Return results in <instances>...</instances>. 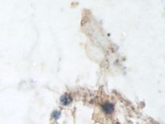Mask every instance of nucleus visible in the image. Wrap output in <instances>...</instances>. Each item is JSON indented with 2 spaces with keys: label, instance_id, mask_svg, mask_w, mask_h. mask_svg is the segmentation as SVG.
Wrapping results in <instances>:
<instances>
[{
  "label": "nucleus",
  "instance_id": "f03ea898",
  "mask_svg": "<svg viewBox=\"0 0 165 124\" xmlns=\"http://www.w3.org/2000/svg\"><path fill=\"white\" fill-rule=\"evenodd\" d=\"M60 102H61L63 106H67V105L70 104V103L72 102V99H71V97L69 95L66 94L62 97L61 99H60Z\"/></svg>",
  "mask_w": 165,
  "mask_h": 124
},
{
  "label": "nucleus",
  "instance_id": "7ed1b4c3",
  "mask_svg": "<svg viewBox=\"0 0 165 124\" xmlns=\"http://www.w3.org/2000/svg\"><path fill=\"white\" fill-rule=\"evenodd\" d=\"M52 116H53V117L54 119H58L60 117V112H59V111L56 110L53 113V114H52Z\"/></svg>",
  "mask_w": 165,
  "mask_h": 124
},
{
  "label": "nucleus",
  "instance_id": "f257e3e1",
  "mask_svg": "<svg viewBox=\"0 0 165 124\" xmlns=\"http://www.w3.org/2000/svg\"><path fill=\"white\" fill-rule=\"evenodd\" d=\"M102 109H103V111L105 112L106 114H111V113L113 111L114 107H113V105L112 103H105V104L103 105Z\"/></svg>",
  "mask_w": 165,
  "mask_h": 124
}]
</instances>
